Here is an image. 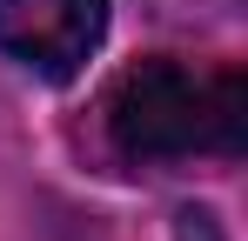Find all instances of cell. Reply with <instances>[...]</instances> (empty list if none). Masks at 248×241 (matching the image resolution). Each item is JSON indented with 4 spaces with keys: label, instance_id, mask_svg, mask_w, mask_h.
<instances>
[{
    "label": "cell",
    "instance_id": "obj_1",
    "mask_svg": "<svg viewBox=\"0 0 248 241\" xmlns=\"http://www.w3.org/2000/svg\"><path fill=\"white\" fill-rule=\"evenodd\" d=\"M248 134V80L235 67L195 60H141L108 94V141L121 161H195L242 154Z\"/></svg>",
    "mask_w": 248,
    "mask_h": 241
},
{
    "label": "cell",
    "instance_id": "obj_2",
    "mask_svg": "<svg viewBox=\"0 0 248 241\" xmlns=\"http://www.w3.org/2000/svg\"><path fill=\"white\" fill-rule=\"evenodd\" d=\"M108 34V0H0V54L34 80H74Z\"/></svg>",
    "mask_w": 248,
    "mask_h": 241
},
{
    "label": "cell",
    "instance_id": "obj_3",
    "mask_svg": "<svg viewBox=\"0 0 248 241\" xmlns=\"http://www.w3.org/2000/svg\"><path fill=\"white\" fill-rule=\"evenodd\" d=\"M174 241H221V221L208 208H181L174 214Z\"/></svg>",
    "mask_w": 248,
    "mask_h": 241
},
{
    "label": "cell",
    "instance_id": "obj_4",
    "mask_svg": "<svg viewBox=\"0 0 248 241\" xmlns=\"http://www.w3.org/2000/svg\"><path fill=\"white\" fill-rule=\"evenodd\" d=\"M235 0H155V14H168V20H195V14H228Z\"/></svg>",
    "mask_w": 248,
    "mask_h": 241
}]
</instances>
